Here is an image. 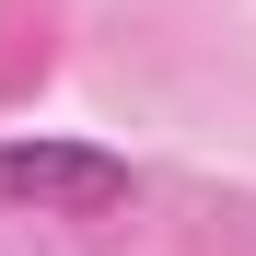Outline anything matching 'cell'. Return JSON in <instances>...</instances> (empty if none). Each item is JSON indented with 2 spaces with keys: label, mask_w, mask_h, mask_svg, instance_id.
<instances>
[{
  "label": "cell",
  "mask_w": 256,
  "mask_h": 256,
  "mask_svg": "<svg viewBox=\"0 0 256 256\" xmlns=\"http://www.w3.org/2000/svg\"><path fill=\"white\" fill-rule=\"evenodd\" d=\"M128 198H140V175H128V152H105V140H0V210L105 222Z\"/></svg>",
  "instance_id": "cell-1"
}]
</instances>
